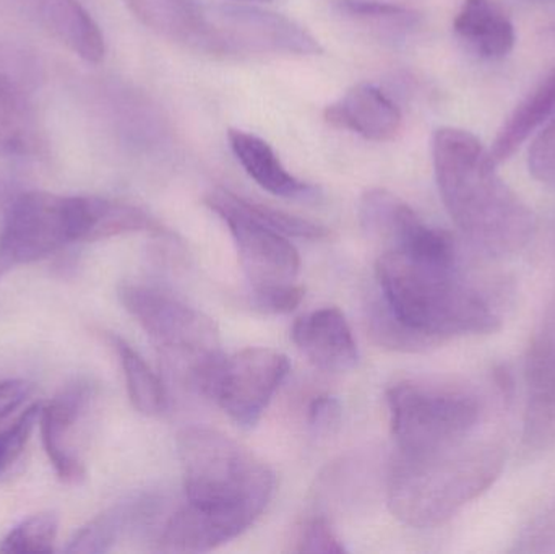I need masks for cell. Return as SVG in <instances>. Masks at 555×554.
Returning a JSON list of instances; mask_svg holds the SVG:
<instances>
[{
	"label": "cell",
	"instance_id": "obj_9",
	"mask_svg": "<svg viewBox=\"0 0 555 554\" xmlns=\"http://www.w3.org/2000/svg\"><path fill=\"white\" fill-rule=\"evenodd\" d=\"M205 204L220 215L230 228L240 254V262L253 289L289 285L296 282L300 257L287 236L257 220L244 204L227 189H215Z\"/></svg>",
	"mask_w": 555,
	"mask_h": 554
},
{
	"label": "cell",
	"instance_id": "obj_5",
	"mask_svg": "<svg viewBox=\"0 0 555 554\" xmlns=\"http://www.w3.org/2000/svg\"><path fill=\"white\" fill-rule=\"evenodd\" d=\"M507 389L502 379L495 392L472 384H395L388 389L387 405L398 451H433L502 431Z\"/></svg>",
	"mask_w": 555,
	"mask_h": 554
},
{
	"label": "cell",
	"instance_id": "obj_24",
	"mask_svg": "<svg viewBox=\"0 0 555 554\" xmlns=\"http://www.w3.org/2000/svg\"><path fill=\"white\" fill-rule=\"evenodd\" d=\"M59 532L55 513H39L16 524L0 543V553H52Z\"/></svg>",
	"mask_w": 555,
	"mask_h": 554
},
{
	"label": "cell",
	"instance_id": "obj_25",
	"mask_svg": "<svg viewBox=\"0 0 555 554\" xmlns=\"http://www.w3.org/2000/svg\"><path fill=\"white\" fill-rule=\"evenodd\" d=\"M244 204L257 220L262 221L267 227L273 228L284 236L300 237V240H322L328 234L325 227L304 220V218L296 217V215H289L286 211L267 207V205L256 204V202H249L246 198H244Z\"/></svg>",
	"mask_w": 555,
	"mask_h": 554
},
{
	"label": "cell",
	"instance_id": "obj_17",
	"mask_svg": "<svg viewBox=\"0 0 555 554\" xmlns=\"http://www.w3.org/2000/svg\"><path fill=\"white\" fill-rule=\"evenodd\" d=\"M453 29L479 57H507L517 42L514 23L494 0H465L456 13Z\"/></svg>",
	"mask_w": 555,
	"mask_h": 554
},
{
	"label": "cell",
	"instance_id": "obj_13",
	"mask_svg": "<svg viewBox=\"0 0 555 554\" xmlns=\"http://www.w3.org/2000/svg\"><path fill=\"white\" fill-rule=\"evenodd\" d=\"M91 399L90 384L83 381L68 384L51 402L42 405L39 415L42 446L59 480L78 485L85 480V465L68 445V433L78 422Z\"/></svg>",
	"mask_w": 555,
	"mask_h": 554
},
{
	"label": "cell",
	"instance_id": "obj_27",
	"mask_svg": "<svg viewBox=\"0 0 555 554\" xmlns=\"http://www.w3.org/2000/svg\"><path fill=\"white\" fill-rule=\"evenodd\" d=\"M528 168L537 181L555 189V117L531 143Z\"/></svg>",
	"mask_w": 555,
	"mask_h": 554
},
{
	"label": "cell",
	"instance_id": "obj_22",
	"mask_svg": "<svg viewBox=\"0 0 555 554\" xmlns=\"http://www.w3.org/2000/svg\"><path fill=\"white\" fill-rule=\"evenodd\" d=\"M111 344L119 357L132 405L143 415L155 416L165 412L168 396L162 379L153 373L139 351L133 350L126 340L111 335Z\"/></svg>",
	"mask_w": 555,
	"mask_h": 554
},
{
	"label": "cell",
	"instance_id": "obj_26",
	"mask_svg": "<svg viewBox=\"0 0 555 554\" xmlns=\"http://www.w3.org/2000/svg\"><path fill=\"white\" fill-rule=\"evenodd\" d=\"M41 409V403H35L26 409L10 428L0 433V474L22 454L33 428L39 422Z\"/></svg>",
	"mask_w": 555,
	"mask_h": 554
},
{
	"label": "cell",
	"instance_id": "obj_4",
	"mask_svg": "<svg viewBox=\"0 0 555 554\" xmlns=\"http://www.w3.org/2000/svg\"><path fill=\"white\" fill-rule=\"evenodd\" d=\"M505 455L502 431L452 448L398 451L388 475V507L414 529L442 526L498 481Z\"/></svg>",
	"mask_w": 555,
	"mask_h": 554
},
{
	"label": "cell",
	"instance_id": "obj_14",
	"mask_svg": "<svg viewBox=\"0 0 555 554\" xmlns=\"http://www.w3.org/2000/svg\"><path fill=\"white\" fill-rule=\"evenodd\" d=\"M323 117L330 126L358 133L372 142H390L403 129L400 107L371 83L349 88L345 96L326 106Z\"/></svg>",
	"mask_w": 555,
	"mask_h": 554
},
{
	"label": "cell",
	"instance_id": "obj_30",
	"mask_svg": "<svg viewBox=\"0 0 555 554\" xmlns=\"http://www.w3.org/2000/svg\"><path fill=\"white\" fill-rule=\"evenodd\" d=\"M35 386L26 379H9L0 383V422L12 415L31 396Z\"/></svg>",
	"mask_w": 555,
	"mask_h": 554
},
{
	"label": "cell",
	"instance_id": "obj_10",
	"mask_svg": "<svg viewBox=\"0 0 555 554\" xmlns=\"http://www.w3.org/2000/svg\"><path fill=\"white\" fill-rule=\"evenodd\" d=\"M289 373V361L270 348H246L224 358L210 397L241 428L260 422L273 396Z\"/></svg>",
	"mask_w": 555,
	"mask_h": 554
},
{
	"label": "cell",
	"instance_id": "obj_3",
	"mask_svg": "<svg viewBox=\"0 0 555 554\" xmlns=\"http://www.w3.org/2000/svg\"><path fill=\"white\" fill-rule=\"evenodd\" d=\"M382 301L429 348L450 338L498 332L491 299L463 275L460 262H429L387 249L375 267Z\"/></svg>",
	"mask_w": 555,
	"mask_h": 554
},
{
	"label": "cell",
	"instance_id": "obj_16",
	"mask_svg": "<svg viewBox=\"0 0 555 554\" xmlns=\"http://www.w3.org/2000/svg\"><path fill=\"white\" fill-rule=\"evenodd\" d=\"M0 152L18 159L48 156V139L29 94V83L0 72Z\"/></svg>",
	"mask_w": 555,
	"mask_h": 554
},
{
	"label": "cell",
	"instance_id": "obj_20",
	"mask_svg": "<svg viewBox=\"0 0 555 554\" xmlns=\"http://www.w3.org/2000/svg\"><path fill=\"white\" fill-rule=\"evenodd\" d=\"M555 117V68L515 107L499 130L491 153L495 163L511 158L541 126Z\"/></svg>",
	"mask_w": 555,
	"mask_h": 554
},
{
	"label": "cell",
	"instance_id": "obj_1",
	"mask_svg": "<svg viewBox=\"0 0 555 554\" xmlns=\"http://www.w3.org/2000/svg\"><path fill=\"white\" fill-rule=\"evenodd\" d=\"M184 477V507L158 537L166 553H205L243 536L275 493L273 472L230 436L191 426L178 436Z\"/></svg>",
	"mask_w": 555,
	"mask_h": 554
},
{
	"label": "cell",
	"instance_id": "obj_19",
	"mask_svg": "<svg viewBox=\"0 0 555 554\" xmlns=\"http://www.w3.org/2000/svg\"><path fill=\"white\" fill-rule=\"evenodd\" d=\"M228 140L237 162L246 169L247 175L270 194L294 198L312 192L309 184L294 178L284 168L275 150L266 140L240 129H230Z\"/></svg>",
	"mask_w": 555,
	"mask_h": 554
},
{
	"label": "cell",
	"instance_id": "obj_15",
	"mask_svg": "<svg viewBox=\"0 0 555 554\" xmlns=\"http://www.w3.org/2000/svg\"><path fill=\"white\" fill-rule=\"evenodd\" d=\"M293 342L319 370L345 373L358 363V345L339 309H319L297 319Z\"/></svg>",
	"mask_w": 555,
	"mask_h": 554
},
{
	"label": "cell",
	"instance_id": "obj_28",
	"mask_svg": "<svg viewBox=\"0 0 555 554\" xmlns=\"http://www.w3.org/2000/svg\"><path fill=\"white\" fill-rule=\"evenodd\" d=\"M306 289L296 283L253 289V305L270 314H287L302 302Z\"/></svg>",
	"mask_w": 555,
	"mask_h": 554
},
{
	"label": "cell",
	"instance_id": "obj_33",
	"mask_svg": "<svg viewBox=\"0 0 555 554\" xmlns=\"http://www.w3.org/2000/svg\"><path fill=\"white\" fill-rule=\"evenodd\" d=\"M551 33H553V36H555V28L551 29Z\"/></svg>",
	"mask_w": 555,
	"mask_h": 554
},
{
	"label": "cell",
	"instance_id": "obj_23",
	"mask_svg": "<svg viewBox=\"0 0 555 554\" xmlns=\"http://www.w3.org/2000/svg\"><path fill=\"white\" fill-rule=\"evenodd\" d=\"M333 9L343 18L395 35L413 31L421 22L420 13L414 10L378 0H335Z\"/></svg>",
	"mask_w": 555,
	"mask_h": 554
},
{
	"label": "cell",
	"instance_id": "obj_8",
	"mask_svg": "<svg viewBox=\"0 0 555 554\" xmlns=\"http://www.w3.org/2000/svg\"><path fill=\"white\" fill-rule=\"evenodd\" d=\"M192 48L220 55H317L323 51L319 39L294 20L241 2L201 3V26Z\"/></svg>",
	"mask_w": 555,
	"mask_h": 554
},
{
	"label": "cell",
	"instance_id": "obj_12",
	"mask_svg": "<svg viewBox=\"0 0 555 554\" xmlns=\"http://www.w3.org/2000/svg\"><path fill=\"white\" fill-rule=\"evenodd\" d=\"M26 22L61 42L72 52L100 64L106 54L103 33L78 0H2Z\"/></svg>",
	"mask_w": 555,
	"mask_h": 554
},
{
	"label": "cell",
	"instance_id": "obj_2",
	"mask_svg": "<svg viewBox=\"0 0 555 554\" xmlns=\"http://www.w3.org/2000/svg\"><path fill=\"white\" fill-rule=\"evenodd\" d=\"M433 162L443 205L469 243L505 257L533 240V211L499 176L494 156L478 137L456 127L436 130Z\"/></svg>",
	"mask_w": 555,
	"mask_h": 554
},
{
	"label": "cell",
	"instance_id": "obj_29",
	"mask_svg": "<svg viewBox=\"0 0 555 554\" xmlns=\"http://www.w3.org/2000/svg\"><path fill=\"white\" fill-rule=\"evenodd\" d=\"M296 552L341 554L346 549L328 520L319 517L307 523L300 530Z\"/></svg>",
	"mask_w": 555,
	"mask_h": 554
},
{
	"label": "cell",
	"instance_id": "obj_32",
	"mask_svg": "<svg viewBox=\"0 0 555 554\" xmlns=\"http://www.w3.org/2000/svg\"><path fill=\"white\" fill-rule=\"evenodd\" d=\"M234 2H269V0H234Z\"/></svg>",
	"mask_w": 555,
	"mask_h": 554
},
{
	"label": "cell",
	"instance_id": "obj_21",
	"mask_svg": "<svg viewBox=\"0 0 555 554\" xmlns=\"http://www.w3.org/2000/svg\"><path fill=\"white\" fill-rule=\"evenodd\" d=\"M133 15L163 38L194 44L201 26V3L195 0H124Z\"/></svg>",
	"mask_w": 555,
	"mask_h": 554
},
{
	"label": "cell",
	"instance_id": "obj_7",
	"mask_svg": "<svg viewBox=\"0 0 555 554\" xmlns=\"http://www.w3.org/2000/svg\"><path fill=\"white\" fill-rule=\"evenodd\" d=\"M88 195L25 192L13 198L0 228V276L44 259L68 244L87 243Z\"/></svg>",
	"mask_w": 555,
	"mask_h": 554
},
{
	"label": "cell",
	"instance_id": "obj_6",
	"mask_svg": "<svg viewBox=\"0 0 555 554\" xmlns=\"http://www.w3.org/2000/svg\"><path fill=\"white\" fill-rule=\"evenodd\" d=\"M120 301L142 325L163 357L205 396L210 397L223 363L220 332L207 315L162 289L124 285Z\"/></svg>",
	"mask_w": 555,
	"mask_h": 554
},
{
	"label": "cell",
	"instance_id": "obj_18",
	"mask_svg": "<svg viewBox=\"0 0 555 554\" xmlns=\"http://www.w3.org/2000/svg\"><path fill=\"white\" fill-rule=\"evenodd\" d=\"M155 503L140 498L117 504L81 527L68 543L65 553L103 554L111 552L127 532H139L152 526Z\"/></svg>",
	"mask_w": 555,
	"mask_h": 554
},
{
	"label": "cell",
	"instance_id": "obj_11",
	"mask_svg": "<svg viewBox=\"0 0 555 554\" xmlns=\"http://www.w3.org/2000/svg\"><path fill=\"white\" fill-rule=\"evenodd\" d=\"M521 445L528 454L555 448V301L538 325L525 357Z\"/></svg>",
	"mask_w": 555,
	"mask_h": 554
},
{
	"label": "cell",
	"instance_id": "obj_31",
	"mask_svg": "<svg viewBox=\"0 0 555 554\" xmlns=\"http://www.w3.org/2000/svg\"><path fill=\"white\" fill-rule=\"evenodd\" d=\"M338 400L335 397L319 396L310 402L309 423L317 431H328L339 420Z\"/></svg>",
	"mask_w": 555,
	"mask_h": 554
}]
</instances>
